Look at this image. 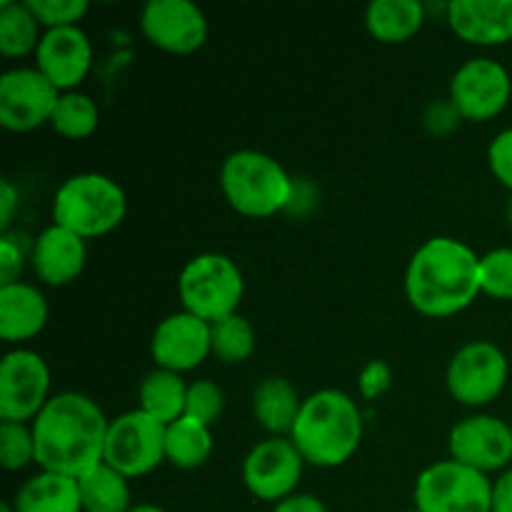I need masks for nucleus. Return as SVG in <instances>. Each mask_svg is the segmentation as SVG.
<instances>
[{"label": "nucleus", "mask_w": 512, "mask_h": 512, "mask_svg": "<svg viewBox=\"0 0 512 512\" xmlns=\"http://www.w3.org/2000/svg\"><path fill=\"white\" fill-rule=\"evenodd\" d=\"M30 428L35 440V463L48 473L80 480L103 463L110 420L88 395H53Z\"/></svg>", "instance_id": "f257e3e1"}, {"label": "nucleus", "mask_w": 512, "mask_h": 512, "mask_svg": "<svg viewBox=\"0 0 512 512\" xmlns=\"http://www.w3.org/2000/svg\"><path fill=\"white\" fill-rule=\"evenodd\" d=\"M480 293V258L460 240L440 235L420 245L405 273V295L425 318L458 315Z\"/></svg>", "instance_id": "f03ea898"}, {"label": "nucleus", "mask_w": 512, "mask_h": 512, "mask_svg": "<svg viewBox=\"0 0 512 512\" xmlns=\"http://www.w3.org/2000/svg\"><path fill=\"white\" fill-rule=\"evenodd\" d=\"M290 440L315 468H340L363 440V415L358 403L340 390H318L303 400Z\"/></svg>", "instance_id": "7ed1b4c3"}, {"label": "nucleus", "mask_w": 512, "mask_h": 512, "mask_svg": "<svg viewBox=\"0 0 512 512\" xmlns=\"http://www.w3.org/2000/svg\"><path fill=\"white\" fill-rule=\"evenodd\" d=\"M220 190L235 213L270 218L290 205L295 185L283 165L260 150H235L220 168Z\"/></svg>", "instance_id": "20e7f679"}, {"label": "nucleus", "mask_w": 512, "mask_h": 512, "mask_svg": "<svg viewBox=\"0 0 512 512\" xmlns=\"http://www.w3.org/2000/svg\"><path fill=\"white\" fill-rule=\"evenodd\" d=\"M128 213L125 190L103 173H80L65 180L53 198V225L80 238H100L118 228Z\"/></svg>", "instance_id": "39448f33"}, {"label": "nucleus", "mask_w": 512, "mask_h": 512, "mask_svg": "<svg viewBox=\"0 0 512 512\" xmlns=\"http://www.w3.org/2000/svg\"><path fill=\"white\" fill-rule=\"evenodd\" d=\"M178 293L185 313L213 325L238 313L245 295V280L228 255L203 253L195 255L180 270Z\"/></svg>", "instance_id": "423d86ee"}, {"label": "nucleus", "mask_w": 512, "mask_h": 512, "mask_svg": "<svg viewBox=\"0 0 512 512\" xmlns=\"http://www.w3.org/2000/svg\"><path fill=\"white\" fill-rule=\"evenodd\" d=\"M413 500L420 512H493V483L480 470L440 460L418 475Z\"/></svg>", "instance_id": "0eeeda50"}, {"label": "nucleus", "mask_w": 512, "mask_h": 512, "mask_svg": "<svg viewBox=\"0 0 512 512\" xmlns=\"http://www.w3.org/2000/svg\"><path fill=\"white\" fill-rule=\"evenodd\" d=\"M165 460V425L145 415L143 410H130L110 420L105 438V458L110 468L125 478H143L153 473Z\"/></svg>", "instance_id": "6e6552de"}, {"label": "nucleus", "mask_w": 512, "mask_h": 512, "mask_svg": "<svg viewBox=\"0 0 512 512\" xmlns=\"http://www.w3.org/2000/svg\"><path fill=\"white\" fill-rule=\"evenodd\" d=\"M50 400V370L35 350H10L0 363V423H33Z\"/></svg>", "instance_id": "1a4fd4ad"}, {"label": "nucleus", "mask_w": 512, "mask_h": 512, "mask_svg": "<svg viewBox=\"0 0 512 512\" xmlns=\"http://www.w3.org/2000/svg\"><path fill=\"white\" fill-rule=\"evenodd\" d=\"M445 383L458 403L483 408L505 390L508 358L490 340H473L453 355Z\"/></svg>", "instance_id": "9d476101"}, {"label": "nucleus", "mask_w": 512, "mask_h": 512, "mask_svg": "<svg viewBox=\"0 0 512 512\" xmlns=\"http://www.w3.org/2000/svg\"><path fill=\"white\" fill-rule=\"evenodd\" d=\"M512 80L505 65L493 58H473L455 70L450 80V103L463 120L485 123L508 108Z\"/></svg>", "instance_id": "9b49d317"}, {"label": "nucleus", "mask_w": 512, "mask_h": 512, "mask_svg": "<svg viewBox=\"0 0 512 512\" xmlns=\"http://www.w3.org/2000/svg\"><path fill=\"white\" fill-rule=\"evenodd\" d=\"M60 90L38 68H13L0 75V125L10 133H30L53 118Z\"/></svg>", "instance_id": "f8f14e48"}, {"label": "nucleus", "mask_w": 512, "mask_h": 512, "mask_svg": "<svg viewBox=\"0 0 512 512\" xmlns=\"http://www.w3.org/2000/svg\"><path fill=\"white\" fill-rule=\"evenodd\" d=\"M305 460L290 438H268L255 445L243 460V483L253 498L265 503L295 495L303 478Z\"/></svg>", "instance_id": "ddd939ff"}, {"label": "nucleus", "mask_w": 512, "mask_h": 512, "mask_svg": "<svg viewBox=\"0 0 512 512\" xmlns=\"http://www.w3.org/2000/svg\"><path fill=\"white\" fill-rule=\"evenodd\" d=\"M140 30L150 45L173 55H190L208 40L205 13L190 0H150L140 10Z\"/></svg>", "instance_id": "4468645a"}, {"label": "nucleus", "mask_w": 512, "mask_h": 512, "mask_svg": "<svg viewBox=\"0 0 512 512\" xmlns=\"http://www.w3.org/2000/svg\"><path fill=\"white\" fill-rule=\"evenodd\" d=\"M450 460L480 473L508 468L512 460V425L495 415H473L450 430Z\"/></svg>", "instance_id": "2eb2a0df"}, {"label": "nucleus", "mask_w": 512, "mask_h": 512, "mask_svg": "<svg viewBox=\"0 0 512 512\" xmlns=\"http://www.w3.org/2000/svg\"><path fill=\"white\" fill-rule=\"evenodd\" d=\"M213 353V340H210V323L195 318V315L180 313L168 315L160 320L150 338V355L160 370L170 373H188L200 368Z\"/></svg>", "instance_id": "dca6fc26"}, {"label": "nucleus", "mask_w": 512, "mask_h": 512, "mask_svg": "<svg viewBox=\"0 0 512 512\" xmlns=\"http://www.w3.org/2000/svg\"><path fill=\"white\" fill-rule=\"evenodd\" d=\"M93 45L80 25L45 30L35 50V68L60 90L73 93L90 73Z\"/></svg>", "instance_id": "f3484780"}, {"label": "nucleus", "mask_w": 512, "mask_h": 512, "mask_svg": "<svg viewBox=\"0 0 512 512\" xmlns=\"http://www.w3.org/2000/svg\"><path fill=\"white\" fill-rule=\"evenodd\" d=\"M448 23L470 45H505L512 40V0H453Z\"/></svg>", "instance_id": "a211bd4d"}, {"label": "nucleus", "mask_w": 512, "mask_h": 512, "mask_svg": "<svg viewBox=\"0 0 512 512\" xmlns=\"http://www.w3.org/2000/svg\"><path fill=\"white\" fill-rule=\"evenodd\" d=\"M85 240L60 225H50L35 238L30 263L45 285H70L85 268Z\"/></svg>", "instance_id": "6ab92c4d"}, {"label": "nucleus", "mask_w": 512, "mask_h": 512, "mask_svg": "<svg viewBox=\"0 0 512 512\" xmlns=\"http://www.w3.org/2000/svg\"><path fill=\"white\" fill-rule=\"evenodd\" d=\"M48 300L35 285L13 283L0 288V338L23 343L35 338L48 323Z\"/></svg>", "instance_id": "aec40b11"}, {"label": "nucleus", "mask_w": 512, "mask_h": 512, "mask_svg": "<svg viewBox=\"0 0 512 512\" xmlns=\"http://www.w3.org/2000/svg\"><path fill=\"white\" fill-rule=\"evenodd\" d=\"M300 410H303V400H300L298 390L280 375H270L255 388L253 415L260 428L268 430L273 438H290Z\"/></svg>", "instance_id": "412c9836"}, {"label": "nucleus", "mask_w": 512, "mask_h": 512, "mask_svg": "<svg viewBox=\"0 0 512 512\" xmlns=\"http://www.w3.org/2000/svg\"><path fill=\"white\" fill-rule=\"evenodd\" d=\"M13 508L15 512H83L78 480L40 470L20 485Z\"/></svg>", "instance_id": "4be33fe9"}, {"label": "nucleus", "mask_w": 512, "mask_h": 512, "mask_svg": "<svg viewBox=\"0 0 512 512\" xmlns=\"http://www.w3.org/2000/svg\"><path fill=\"white\" fill-rule=\"evenodd\" d=\"M425 23V8L418 0H373L365 10V25L375 40L400 45L413 38Z\"/></svg>", "instance_id": "5701e85b"}, {"label": "nucleus", "mask_w": 512, "mask_h": 512, "mask_svg": "<svg viewBox=\"0 0 512 512\" xmlns=\"http://www.w3.org/2000/svg\"><path fill=\"white\" fill-rule=\"evenodd\" d=\"M185 400H188V385L178 373L155 368L145 375L138 390V410L150 415L158 423L170 425L185 415Z\"/></svg>", "instance_id": "b1692460"}, {"label": "nucleus", "mask_w": 512, "mask_h": 512, "mask_svg": "<svg viewBox=\"0 0 512 512\" xmlns=\"http://www.w3.org/2000/svg\"><path fill=\"white\" fill-rule=\"evenodd\" d=\"M213 453V433L193 418L165 425V460L178 470H198Z\"/></svg>", "instance_id": "393cba45"}, {"label": "nucleus", "mask_w": 512, "mask_h": 512, "mask_svg": "<svg viewBox=\"0 0 512 512\" xmlns=\"http://www.w3.org/2000/svg\"><path fill=\"white\" fill-rule=\"evenodd\" d=\"M83 512H130V485L123 473L108 463L95 465L78 480Z\"/></svg>", "instance_id": "a878e982"}, {"label": "nucleus", "mask_w": 512, "mask_h": 512, "mask_svg": "<svg viewBox=\"0 0 512 512\" xmlns=\"http://www.w3.org/2000/svg\"><path fill=\"white\" fill-rule=\"evenodd\" d=\"M40 38V23L28 3H0V53L5 58H25L28 53H35Z\"/></svg>", "instance_id": "bb28decb"}, {"label": "nucleus", "mask_w": 512, "mask_h": 512, "mask_svg": "<svg viewBox=\"0 0 512 512\" xmlns=\"http://www.w3.org/2000/svg\"><path fill=\"white\" fill-rule=\"evenodd\" d=\"M100 123V110L90 95L78 93H63L60 95L58 105L50 118V128L58 135L68 140H85L98 130Z\"/></svg>", "instance_id": "cd10ccee"}, {"label": "nucleus", "mask_w": 512, "mask_h": 512, "mask_svg": "<svg viewBox=\"0 0 512 512\" xmlns=\"http://www.w3.org/2000/svg\"><path fill=\"white\" fill-rule=\"evenodd\" d=\"M213 355L228 365L245 363L255 353V328L245 315L235 313L210 325Z\"/></svg>", "instance_id": "c85d7f7f"}, {"label": "nucleus", "mask_w": 512, "mask_h": 512, "mask_svg": "<svg viewBox=\"0 0 512 512\" xmlns=\"http://www.w3.org/2000/svg\"><path fill=\"white\" fill-rule=\"evenodd\" d=\"M0 463L10 473L35 463V440L30 425L0 423Z\"/></svg>", "instance_id": "c756f323"}, {"label": "nucleus", "mask_w": 512, "mask_h": 512, "mask_svg": "<svg viewBox=\"0 0 512 512\" xmlns=\"http://www.w3.org/2000/svg\"><path fill=\"white\" fill-rule=\"evenodd\" d=\"M480 293L512 300V248H495L480 258Z\"/></svg>", "instance_id": "7c9ffc66"}, {"label": "nucleus", "mask_w": 512, "mask_h": 512, "mask_svg": "<svg viewBox=\"0 0 512 512\" xmlns=\"http://www.w3.org/2000/svg\"><path fill=\"white\" fill-rule=\"evenodd\" d=\"M225 395L218 383L203 378L188 385V400H185V418H193L203 425H213L223 415Z\"/></svg>", "instance_id": "2f4dec72"}, {"label": "nucleus", "mask_w": 512, "mask_h": 512, "mask_svg": "<svg viewBox=\"0 0 512 512\" xmlns=\"http://www.w3.org/2000/svg\"><path fill=\"white\" fill-rule=\"evenodd\" d=\"M25 3L45 30L73 28L90 10L88 0H25Z\"/></svg>", "instance_id": "473e14b6"}, {"label": "nucleus", "mask_w": 512, "mask_h": 512, "mask_svg": "<svg viewBox=\"0 0 512 512\" xmlns=\"http://www.w3.org/2000/svg\"><path fill=\"white\" fill-rule=\"evenodd\" d=\"M393 385V370L385 360H370L363 370H360L358 378V390L363 400H378L380 395H385Z\"/></svg>", "instance_id": "72a5a7b5"}, {"label": "nucleus", "mask_w": 512, "mask_h": 512, "mask_svg": "<svg viewBox=\"0 0 512 512\" xmlns=\"http://www.w3.org/2000/svg\"><path fill=\"white\" fill-rule=\"evenodd\" d=\"M488 163L495 178L512 193V128L495 135L488 148Z\"/></svg>", "instance_id": "f704fd0d"}, {"label": "nucleus", "mask_w": 512, "mask_h": 512, "mask_svg": "<svg viewBox=\"0 0 512 512\" xmlns=\"http://www.w3.org/2000/svg\"><path fill=\"white\" fill-rule=\"evenodd\" d=\"M25 265V250L18 243V238L10 233H3L0 238V288L3 285L20 283V273Z\"/></svg>", "instance_id": "c9c22d12"}, {"label": "nucleus", "mask_w": 512, "mask_h": 512, "mask_svg": "<svg viewBox=\"0 0 512 512\" xmlns=\"http://www.w3.org/2000/svg\"><path fill=\"white\" fill-rule=\"evenodd\" d=\"M460 120H463V115H460L458 108L450 103V98L430 103L428 108H425V115H423L425 128H428L433 135L453 133V130L458 128Z\"/></svg>", "instance_id": "e433bc0d"}, {"label": "nucleus", "mask_w": 512, "mask_h": 512, "mask_svg": "<svg viewBox=\"0 0 512 512\" xmlns=\"http://www.w3.org/2000/svg\"><path fill=\"white\" fill-rule=\"evenodd\" d=\"M273 512H328L325 503L310 493H295L290 498L275 503Z\"/></svg>", "instance_id": "4c0bfd02"}, {"label": "nucleus", "mask_w": 512, "mask_h": 512, "mask_svg": "<svg viewBox=\"0 0 512 512\" xmlns=\"http://www.w3.org/2000/svg\"><path fill=\"white\" fill-rule=\"evenodd\" d=\"M15 210H18V190L13 188L10 180L0 183V230L8 233L10 223L15 218Z\"/></svg>", "instance_id": "58836bf2"}, {"label": "nucleus", "mask_w": 512, "mask_h": 512, "mask_svg": "<svg viewBox=\"0 0 512 512\" xmlns=\"http://www.w3.org/2000/svg\"><path fill=\"white\" fill-rule=\"evenodd\" d=\"M493 512H512V468L493 483Z\"/></svg>", "instance_id": "ea45409f"}, {"label": "nucleus", "mask_w": 512, "mask_h": 512, "mask_svg": "<svg viewBox=\"0 0 512 512\" xmlns=\"http://www.w3.org/2000/svg\"><path fill=\"white\" fill-rule=\"evenodd\" d=\"M130 512H168L163 510L160 505H150V503H143V505H133V510Z\"/></svg>", "instance_id": "a19ab883"}, {"label": "nucleus", "mask_w": 512, "mask_h": 512, "mask_svg": "<svg viewBox=\"0 0 512 512\" xmlns=\"http://www.w3.org/2000/svg\"><path fill=\"white\" fill-rule=\"evenodd\" d=\"M505 218H508V225L512 228V198L508 200V208H505Z\"/></svg>", "instance_id": "79ce46f5"}, {"label": "nucleus", "mask_w": 512, "mask_h": 512, "mask_svg": "<svg viewBox=\"0 0 512 512\" xmlns=\"http://www.w3.org/2000/svg\"><path fill=\"white\" fill-rule=\"evenodd\" d=\"M0 512H15L13 503H3V505H0Z\"/></svg>", "instance_id": "37998d69"}, {"label": "nucleus", "mask_w": 512, "mask_h": 512, "mask_svg": "<svg viewBox=\"0 0 512 512\" xmlns=\"http://www.w3.org/2000/svg\"><path fill=\"white\" fill-rule=\"evenodd\" d=\"M405 512H420L418 508H413V510H405Z\"/></svg>", "instance_id": "c03bdc74"}]
</instances>
